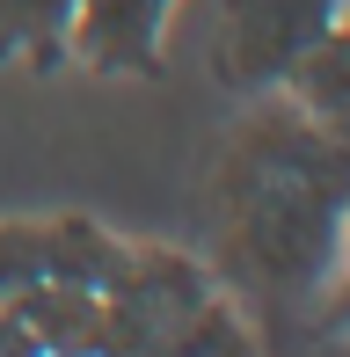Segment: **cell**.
Instances as JSON below:
<instances>
[{
    "label": "cell",
    "mask_w": 350,
    "mask_h": 357,
    "mask_svg": "<svg viewBox=\"0 0 350 357\" xmlns=\"http://www.w3.org/2000/svg\"><path fill=\"white\" fill-rule=\"evenodd\" d=\"M161 15H168V0H73L66 52L88 59L95 73H153Z\"/></svg>",
    "instance_id": "obj_4"
},
{
    "label": "cell",
    "mask_w": 350,
    "mask_h": 357,
    "mask_svg": "<svg viewBox=\"0 0 350 357\" xmlns=\"http://www.w3.org/2000/svg\"><path fill=\"white\" fill-rule=\"evenodd\" d=\"M29 278H44V234H29V226H0V299L22 291Z\"/></svg>",
    "instance_id": "obj_9"
},
{
    "label": "cell",
    "mask_w": 350,
    "mask_h": 357,
    "mask_svg": "<svg viewBox=\"0 0 350 357\" xmlns=\"http://www.w3.org/2000/svg\"><path fill=\"white\" fill-rule=\"evenodd\" d=\"M124 255H132V248H117L102 226H81V219L44 226V278H59V284H88V291H102V284L124 270Z\"/></svg>",
    "instance_id": "obj_6"
},
{
    "label": "cell",
    "mask_w": 350,
    "mask_h": 357,
    "mask_svg": "<svg viewBox=\"0 0 350 357\" xmlns=\"http://www.w3.org/2000/svg\"><path fill=\"white\" fill-rule=\"evenodd\" d=\"M343 59H350V37H343V22H328L321 37L292 59V73H284V80L299 88L307 124H328L336 139H343Z\"/></svg>",
    "instance_id": "obj_7"
},
{
    "label": "cell",
    "mask_w": 350,
    "mask_h": 357,
    "mask_svg": "<svg viewBox=\"0 0 350 357\" xmlns=\"http://www.w3.org/2000/svg\"><path fill=\"white\" fill-rule=\"evenodd\" d=\"M66 22H73V0H0V52L59 59L66 52Z\"/></svg>",
    "instance_id": "obj_8"
},
{
    "label": "cell",
    "mask_w": 350,
    "mask_h": 357,
    "mask_svg": "<svg viewBox=\"0 0 350 357\" xmlns=\"http://www.w3.org/2000/svg\"><path fill=\"white\" fill-rule=\"evenodd\" d=\"M336 22V0H227L219 15V73L234 88L284 80L292 59Z\"/></svg>",
    "instance_id": "obj_3"
},
{
    "label": "cell",
    "mask_w": 350,
    "mask_h": 357,
    "mask_svg": "<svg viewBox=\"0 0 350 357\" xmlns=\"http://www.w3.org/2000/svg\"><path fill=\"white\" fill-rule=\"evenodd\" d=\"M204 306V263L190 255H124L102 284V350H175L183 321Z\"/></svg>",
    "instance_id": "obj_2"
},
{
    "label": "cell",
    "mask_w": 350,
    "mask_h": 357,
    "mask_svg": "<svg viewBox=\"0 0 350 357\" xmlns=\"http://www.w3.org/2000/svg\"><path fill=\"white\" fill-rule=\"evenodd\" d=\"M0 306L22 321L29 350H102V291H88V284L29 278L22 291H8Z\"/></svg>",
    "instance_id": "obj_5"
},
{
    "label": "cell",
    "mask_w": 350,
    "mask_h": 357,
    "mask_svg": "<svg viewBox=\"0 0 350 357\" xmlns=\"http://www.w3.org/2000/svg\"><path fill=\"white\" fill-rule=\"evenodd\" d=\"M336 204L343 168L336 139L321 146V124H263L241 146L227 175V255L263 291H307L321 284L336 248Z\"/></svg>",
    "instance_id": "obj_1"
}]
</instances>
